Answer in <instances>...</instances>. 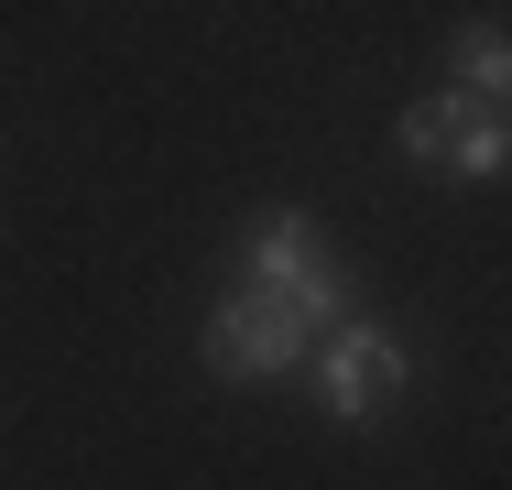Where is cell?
I'll use <instances>...</instances> for the list:
<instances>
[{
	"label": "cell",
	"instance_id": "obj_4",
	"mask_svg": "<svg viewBox=\"0 0 512 490\" xmlns=\"http://www.w3.org/2000/svg\"><path fill=\"white\" fill-rule=\"evenodd\" d=\"M447 88H458V98H480V109L512 88V44H502V22H469V33L447 44Z\"/></svg>",
	"mask_w": 512,
	"mask_h": 490
},
{
	"label": "cell",
	"instance_id": "obj_3",
	"mask_svg": "<svg viewBox=\"0 0 512 490\" xmlns=\"http://www.w3.org/2000/svg\"><path fill=\"white\" fill-rule=\"evenodd\" d=\"M306 371H316V403L338 414V425H371L393 392H404V338L382 327V316H338V327H316V349H306Z\"/></svg>",
	"mask_w": 512,
	"mask_h": 490
},
{
	"label": "cell",
	"instance_id": "obj_5",
	"mask_svg": "<svg viewBox=\"0 0 512 490\" xmlns=\"http://www.w3.org/2000/svg\"><path fill=\"white\" fill-rule=\"evenodd\" d=\"M480 98H458V88H425L404 98V120H393V142H404V164H447V142H458V120H469Z\"/></svg>",
	"mask_w": 512,
	"mask_h": 490
},
{
	"label": "cell",
	"instance_id": "obj_2",
	"mask_svg": "<svg viewBox=\"0 0 512 490\" xmlns=\"http://www.w3.org/2000/svg\"><path fill=\"white\" fill-rule=\"evenodd\" d=\"M306 349H316V327L284 294H262V284H240V294L207 305V371H218V382H284V371H306Z\"/></svg>",
	"mask_w": 512,
	"mask_h": 490
},
{
	"label": "cell",
	"instance_id": "obj_1",
	"mask_svg": "<svg viewBox=\"0 0 512 490\" xmlns=\"http://www.w3.org/2000/svg\"><path fill=\"white\" fill-rule=\"evenodd\" d=\"M240 284L284 294L306 327H338V316H349V262H338V240L316 229L306 207H262V218L240 229Z\"/></svg>",
	"mask_w": 512,
	"mask_h": 490
},
{
	"label": "cell",
	"instance_id": "obj_6",
	"mask_svg": "<svg viewBox=\"0 0 512 490\" xmlns=\"http://www.w3.org/2000/svg\"><path fill=\"white\" fill-rule=\"evenodd\" d=\"M447 164H458V186H502V164H512L502 109H469V120H458V142H447Z\"/></svg>",
	"mask_w": 512,
	"mask_h": 490
}]
</instances>
